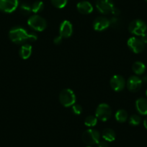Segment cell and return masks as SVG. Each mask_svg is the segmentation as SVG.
<instances>
[{
    "label": "cell",
    "instance_id": "1",
    "mask_svg": "<svg viewBox=\"0 0 147 147\" xmlns=\"http://www.w3.org/2000/svg\"><path fill=\"white\" fill-rule=\"evenodd\" d=\"M9 37L10 40L16 44H22L26 41H35L38 36L35 33H28L22 27H14L9 30Z\"/></svg>",
    "mask_w": 147,
    "mask_h": 147
},
{
    "label": "cell",
    "instance_id": "2",
    "mask_svg": "<svg viewBox=\"0 0 147 147\" xmlns=\"http://www.w3.org/2000/svg\"><path fill=\"white\" fill-rule=\"evenodd\" d=\"M59 101L64 107H71L76 102L75 94L70 89H64L59 94Z\"/></svg>",
    "mask_w": 147,
    "mask_h": 147
},
{
    "label": "cell",
    "instance_id": "3",
    "mask_svg": "<svg viewBox=\"0 0 147 147\" xmlns=\"http://www.w3.org/2000/svg\"><path fill=\"white\" fill-rule=\"evenodd\" d=\"M28 25L32 29L35 30V31H41L44 30L47 26V22L46 20L39 15H32L28 19Z\"/></svg>",
    "mask_w": 147,
    "mask_h": 147
},
{
    "label": "cell",
    "instance_id": "4",
    "mask_svg": "<svg viewBox=\"0 0 147 147\" xmlns=\"http://www.w3.org/2000/svg\"><path fill=\"white\" fill-rule=\"evenodd\" d=\"M147 26L145 22L141 20H133L128 25V30L131 34L136 36H141L146 32Z\"/></svg>",
    "mask_w": 147,
    "mask_h": 147
},
{
    "label": "cell",
    "instance_id": "5",
    "mask_svg": "<svg viewBox=\"0 0 147 147\" xmlns=\"http://www.w3.org/2000/svg\"><path fill=\"white\" fill-rule=\"evenodd\" d=\"M82 140L85 144L88 145L97 144L100 142V134L98 131L95 129L87 130L82 134Z\"/></svg>",
    "mask_w": 147,
    "mask_h": 147
},
{
    "label": "cell",
    "instance_id": "6",
    "mask_svg": "<svg viewBox=\"0 0 147 147\" xmlns=\"http://www.w3.org/2000/svg\"><path fill=\"white\" fill-rule=\"evenodd\" d=\"M112 115V110L110 106L106 103H102L97 107L95 115L97 119L102 121H107L109 120Z\"/></svg>",
    "mask_w": 147,
    "mask_h": 147
},
{
    "label": "cell",
    "instance_id": "7",
    "mask_svg": "<svg viewBox=\"0 0 147 147\" xmlns=\"http://www.w3.org/2000/svg\"><path fill=\"white\" fill-rule=\"evenodd\" d=\"M96 7L100 13L103 15L111 14L115 7L113 0H97Z\"/></svg>",
    "mask_w": 147,
    "mask_h": 147
},
{
    "label": "cell",
    "instance_id": "8",
    "mask_svg": "<svg viewBox=\"0 0 147 147\" xmlns=\"http://www.w3.org/2000/svg\"><path fill=\"white\" fill-rule=\"evenodd\" d=\"M18 0H0V11L11 13L18 8Z\"/></svg>",
    "mask_w": 147,
    "mask_h": 147
},
{
    "label": "cell",
    "instance_id": "9",
    "mask_svg": "<svg viewBox=\"0 0 147 147\" xmlns=\"http://www.w3.org/2000/svg\"><path fill=\"white\" fill-rule=\"evenodd\" d=\"M128 48L135 53H139L142 52L144 49V43L141 39H138L136 37L130 38L128 40Z\"/></svg>",
    "mask_w": 147,
    "mask_h": 147
},
{
    "label": "cell",
    "instance_id": "10",
    "mask_svg": "<svg viewBox=\"0 0 147 147\" xmlns=\"http://www.w3.org/2000/svg\"><path fill=\"white\" fill-rule=\"evenodd\" d=\"M110 84L114 91L121 92L125 87V79L121 75H114L110 79Z\"/></svg>",
    "mask_w": 147,
    "mask_h": 147
},
{
    "label": "cell",
    "instance_id": "11",
    "mask_svg": "<svg viewBox=\"0 0 147 147\" xmlns=\"http://www.w3.org/2000/svg\"><path fill=\"white\" fill-rule=\"evenodd\" d=\"M142 80L137 76H131L127 80L126 86L129 91L136 92L141 89Z\"/></svg>",
    "mask_w": 147,
    "mask_h": 147
},
{
    "label": "cell",
    "instance_id": "12",
    "mask_svg": "<svg viewBox=\"0 0 147 147\" xmlns=\"http://www.w3.org/2000/svg\"><path fill=\"white\" fill-rule=\"evenodd\" d=\"M59 33L62 38H67L71 36L73 33V26L69 20H64L61 22L59 28Z\"/></svg>",
    "mask_w": 147,
    "mask_h": 147
},
{
    "label": "cell",
    "instance_id": "13",
    "mask_svg": "<svg viewBox=\"0 0 147 147\" xmlns=\"http://www.w3.org/2000/svg\"><path fill=\"white\" fill-rule=\"evenodd\" d=\"M110 27V21L104 17H99L94 20L93 28L97 31H102Z\"/></svg>",
    "mask_w": 147,
    "mask_h": 147
},
{
    "label": "cell",
    "instance_id": "14",
    "mask_svg": "<svg viewBox=\"0 0 147 147\" xmlns=\"http://www.w3.org/2000/svg\"><path fill=\"white\" fill-rule=\"evenodd\" d=\"M77 10L83 15H89L93 11V7L87 1H82L77 5Z\"/></svg>",
    "mask_w": 147,
    "mask_h": 147
},
{
    "label": "cell",
    "instance_id": "15",
    "mask_svg": "<svg viewBox=\"0 0 147 147\" xmlns=\"http://www.w3.org/2000/svg\"><path fill=\"white\" fill-rule=\"evenodd\" d=\"M136 107L138 113L141 115H147V100L145 98H139L136 102Z\"/></svg>",
    "mask_w": 147,
    "mask_h": 147
},
{
    "label": "cell",
    "instance_id": "16",
    "mask_svg": "<svg viewBox=\"0 0 147 147\" xmlns=\"http://www.w3.org/2000/svg\"><path fill=\"white\" fill-rule=\"evenodd\" d=\"M20 56L22 59H28L32 53V46L30 44H24L20 49Z\"/></svg>",
    "mask_w": 147,
    "mask_h": 147
},
{
    "label": "cell",
    "instance_id": "17",
    "mask_svg": "<svg viewBox=\"0 0 147 147\" xmlns=\"http://www.w3.org/2000/svg\"><path fill=\"white\" fill-rule=\"evenodd\" d=\"M102 136L105 141L107 142H112L115 139V133L111 128H105L103 130Z\"/></svg>",
    "mask_w": 147,
    "mask_h": 147
},
{
    "label": "cell",
    "instance_id": "18",
    "mask_svg": "<svg viewBox=\"0 0 147 147\" xmlns=\"http://www.w3.org/2000/svg\"><path fill=\"white\" fill-rule=\"evenodd\" d=\"M132 69L134 73L136 74L137 75H141L145 72L146 66L142 62L136 61L135 63H133Z\"/></svg>",
    "mask_w": 147,
    "mask_h": 147
},
{
    "label": "cell",
    "instance_id": "19",
    "mask_svg": "<svg viewBox=\"0 0 147 147\" xmlns=\"http://www.w3.org/2000/svg\"><path fill=\"white\" fill-rule=\"evenodd\" d=\"M115 119L120 123H124L128 119V113L123 109H120L115 113Z\"/></svg>",
    "mask_w": 147,
    "mask_h": 147
},
{
    "label": "cell",
    "instance_id": "20",
    "mask_svg": "<svg viewBox=\"0 0 147 147\" xmlns=\"http://www.w3.org/2000/svg\"><path fill=\"white\" fill-rule=\"evenodd\" d=\"M20 10L22 15H28L32 12V7L30 4L27 3V2H23L20 6Z\"/></svg>",
    "mask_w": 147,
    "mask_h": 147
},
{
    "label": "cell",
    "instance_id": "21",
    "mask_svg": "<svg viewBox=\"0 0 147 147\" xmlns=\"http://www.w3.org/2000/svg\"><path fill=\"white\" fill-rule=\"evenodd\" d=\"M31 7H32V12H33L34 13H38L43 10L44 8V5L41 1H36L32 4Z\"/></svg>",
    "mask_w": 147,
    "mask_h": 147
},
{
    "label": "cell",
    "instance_id": "22",
    "mask_svg": "<svg viewBox=\"0 0 147 147\" xmlns=\"http://www.w3.org/2000/svg\"><path fill=\"white\" fill-rule=\"evenodd\" d=\"M97 123V118L94 115H88L85 118L84 124L88 127H94Z\"/></svg>",
    "mask_w": 147,
    "mask_h": 147
},
{
    "label": "cell",
    "instance_id": "23",
    "mask_svg": "<svg viewBox=\"0 0 147 147\" xmlns=\"http://www.w3.org/2000/svg\"><path fill=\"white\" fill-rule=\"evenodd\" d=\"M109 21H110V26L112 27L113 28H119L122 25L121 20L117 17L113 16L111 19L109 20Z\"/></svg>",
    "mask_w": 147,
    "mask_h": 147
},
{
    "label": "cell",
    "instance_id": "24",
    "mask_svg": "<svg viewBox=\"0 0 147 147\" xmlns=\"http://www.w3.org/2000/svg\"><path fill=\"white\" fill-rule=\"evenodd\" d=\"M68 0H51V3L55 7L62 9L67 5Z\"/></svg>",
    "mask_w": 147,
    "mask_h": 147
},
{
    "label": "cell",
    "instance_id": "25",
    "mask_svg": "<svg viewBox=\"0 0 147 147\" xmlns=\"http://www.w3.org/2000/svg\"><path fill=\"white\" fill-rule=\"evenodd\" d=\"M140 123H141V118L139 115H132L129 118V123L131 125L136 126V125H139Z\"/></svg>",
    "mask_w": 147,
    "mask_h": 147
},
{
    "label": "cell",
    "instance_id": "26",
    "mask_svg": "<svg viewBox=\"0 0 147 147\" xmlns=\"http://www.w3.org/2000/svg\"><path fill=\"white\" fill-rule=\"evenodd\" d=\"M71 110L75 115H81L82 113V107L80 105L74 104L71 106Z\"/></svg>",
    "mask_w": 147,
    "mask_h": 147
},
{
    "label": "cell",
    "instance_id": "27",
    "mask_svg": "<svg viewBox=\"0 0 147 147\" xmlns=\"http://www.w3.org/2000/svg\"><path fill=\"white\" fill-rule=\"evenodd\" d=\"M62 39H63V38L59 35V36L55 38L54 40H53V43H54V44L56 45H60L62 42Z\"/></svg>",
    "mask_w": 147,
    "mask_h": 147
},
{
    "label": "cell",
    "instance_id": "28",
    "mask_svg": "<svg viewBox=\"0 0 147 147\" xmlns=\"http://www.w3.org/2000/svg\"><path fill=\"white\" fill-rule=\"evenodd\" d=\"M98 147H109L107 141H100L98 143Z\"/></svg>",
    "mask_w": 147,
    "mask_h": 147
},
{
    "label": "cell",
    "instance_id": "29",
    "mask_svg": "<svg viewBox=\"0 0 147 147\" xmlns=\"http://www.w3.org/2000/svg\"><path fill=\"white\" fill-rule=\"evenodd\" d=\"M120 13H121V11H120L119 9L116 7H114V9H113L112 12H111V14H112L113 15H114L115 17L118 16V15H120Z\"/></svg>",
    "mask_w": 147,
    "mask_h": 147
},
{
    "label": "cell",
    "instance_id": "30",
    "mask_svg": "<svg viewBox=\"0 0 147 147\" xmlns=\"http://www.w3.org/2000/svg\"><path fill=\"white\" fill-rule=\"evenodd\" d=\"M141 40L144 43H147V33H144V35H141Z\"/></svg>",
    "mask_w": 147,
    "mask_h": 147
},
{
    "label": "cell",
    "instance_id": "31",
    "mask_svg": "<svg viewBox=\"0 0 147 147\" xmlns=\"http://www.w3.org/2000/svg\"><path fill=\"white\" fill-rule=\"evenodd\" d=\"M144 127H145V128L147 129V118H146L145 120H144Z\"/></svg>",
    "mask_w": 147,
    "mask_h": 147
},
{
    "label": "cell",
    "instance_id": "32",
    "mask_svg": "<svg viewBox=\"0 0 147 147\" xmlns=\"http://www.w3.org/2000/svg\"><path fill=\"white\" fill-rule=\"evenodd\" d=\"M141 80H142V82H147V75L144 76Z\"/></svg>",
    "mask_w": 147,
    "mask_h": 147
},
{
    "label": "cell",
    "instance_id": "33",
    "mask_svg": "<svg viewBox=\"0 0 147 147\" xmlns=\"http://www.w3.org/2000/svg\"><path fill=\"white\" fill-rule=\"evenodd\" d=\"M146 96H147V90H146Z\"/></svg>",
    "mask_w": 147,
    "mask_h": 147
},
{
    "label": "cell",
    "instance_id": "34",
    "mask_svg": "<svg viewBox=\"0 0 147 147\" xmlns=\"http://www.w3.org/2000/svg\"><path fill=\"white\" fill-rule=\"evenodd\" d=\"M145 1H146V2H147V0H145Z\"/></svg>",
    "mask_w": 147,
    "mask_h": 147
},
{
    "label": "cell",
    "instance_id": "35",
    "mask_svg": "<svg viewBox=\"0 0 147 147\" xmlns=\"http://www.w3.org/2000/svg\"><path fill=\"white\" fill-rule=\"evenodd\" d=\"M87 147H91V146H87Z\"/></svg>",
    "mask_w": 147,
    "mask_h": 147
}]
</instances>
